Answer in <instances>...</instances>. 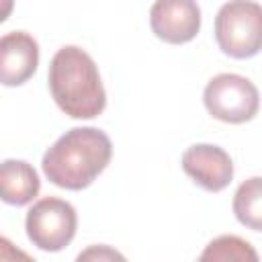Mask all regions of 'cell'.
<instances>
[{"instance_id": "1", "label": "cell", "mask_w": 262, "mask_h": 262, "mask_svg": "<svg viewBox=\"0 0 262 262\" xmlns=\"http://www.w3.org/2000/svg\"><path fill=\"white\" fill-rule=\"evenodd\" d=\"M113 143L102 129L74 127L43 154L41 168L47 180L59 188L82 190L108 166Z\"/></svg>"}, {"instance_id": "2", "label": "cell", "mask_w": 262, "mask_h": 262, "mask_svg": "<svg viewBox=\"0 0 262 262\" xmlns=\"http://www.w3.org/2000/svg\"><path fill=\"white\" fill-rule=\"evenodd\" d=\"M47 82L55 104L72 119H94L106 106L98 66L78 45H63L55 51Z\"/></svg>"}, {"instance_id": "3", "label": "cell", "mask_w": 262, "mask_h": 262, "mask_svg": "<svg viewBox=\"0 0 262 262\" xmlns=\"http://www.w3.org/2000/svg\"><path fill=\"white\" fill-rule=\"evenodd\" d=\"M215 41L235 59H248L262 51V4L252 0L225 2L215 16Z\"/></svg>"}, {"instance_id": "4", "label": "cell", "mask_w": 262, "mask_h": 262, "mask_svg": "<svg viewBox=\"0 0 262 262\" xmlns=\"http://www.w3.org/2000/svg\"><path fill=\"white\" fill-rule=\"evenodd\" d=\"M203 102L211 117L223 123L239 125L252 121L260 108V94L252 80L239 74H217L213 76L205 90Z\"/></svg>"}, {"instance_id": "5", "label": "cell", "mask_w": 262, "mask_h": 262, "mask_svg": "<svg viewBox=\"0 0 262 262\" xmlns=\"http://www.w3.org/2000/svg\"><path fill=\"white\" fill-rule=\"evenodd\" d=\"M25 229L33 246L39 250L59 252L74 239L78 229V215L68 201L57 196H43L27 211Z\"/></svg>"}, {"instance_id": "6", "label": "cell", "mask_w": 262, "mask_h": 262, "mask_svg": "<svg viewBox=\"0 0 262 262\" xmlns=\"http://www.w3.org/2000/svg\"><path fill=\"white\" fill-rule=\"evenodd\" d=\"M149 27L166 43H188L201 29V8L192 0H158L149 8Z\"/></svg>"}, {"instance_id": "7", "label": "cell", "mask_w": 262, "mask_h": 262, "mask_svg": "<svg viewBox=\"0 0 262 262\" xmlns=\"http://www.w3.org/2000/svg\"><path fill=\"white\" fill-rule=\"evenodd\" d=\"M182 170L205 190L219 192L233 178L229 154L213 143H194L182 154Z\"/></svg>"}, {"instance_id": "8", "label": "cell", "mask_w": 262, "mask_h": 262, "mask_svg": "<svg viewBox=\"0 0 262 262\" xmlns=\"http://www.w3.org/2000/svg\"><path fill=\"white\" fill-rule=\"evenodd\" d=\"M39 66V45L27 31H8L0 39V80L4 86L25 84Z\"/></svg>"}, {"instance_id": "9", "label": "cell", "mask_w": 262, "mask_h": 262, "mask_svg": "<svg viewBox=\"0 0 262 262\" xmlns=\"http://www.w3.org/2000/svg\"><path fill=\"white\" fill-rule=\"evenodd\" d=\"M41 188L39 174L25 160H4L0 166V196L6 205H29Z\"/></svg>"}, {"instance_id": "10", "label": "cell", "mask_w": 262, "mask_h": 262, "mask_svg": "<svg viewBox=\"0 0 262 262\" xmlns=\"http://www.w3.org/2000/svg\"><path fill=\"white\" fill-rule=\"evenodd\" d=\"M231 209L242 225L262 231V176H252L237 186Z\"/></svg>"}, {"instance_id": "11", "label": "cell", "mask_w": 262, "mask_h": 262, "mask_svg": "<svg viewBox=\"0 0 262 262\" xmlns=\"http://www.w3.org/2000/svg\"><path fill=\"white\" fill-rule=\"evenodd\" d=\"M196 262H260L256 248L239 235H219L211 239Z\"/></svg>"}, {"instance_id": "12", "label": "cell", "mask_w": 262, "mask_h": 262, "mask_svg": "<svg viewBox=\"0 0 262 262\" xmlns=\"http://www.w3.org/2000/svg\"><path fill=\"white\" fill-rule=\"evenodd\" d=\"M74 262H127V258L115 250L113 246H106V244H94V246H88L84 248Z\"/></svg>"}, {"instance_id": "13", "label": "cell", "mask_w": 262, "mask_h": 262, "mask_svg": "<svg viewBox=\"0 0 262 262\" xmlns=\"http://www.w3.org/2000/svg\"><path fill=\"white\" fill-rule=\"evenodd\" d=\"M0 262H37L25 250L14 246L8 237H0Z\"/></svg>"}]
</instances>
